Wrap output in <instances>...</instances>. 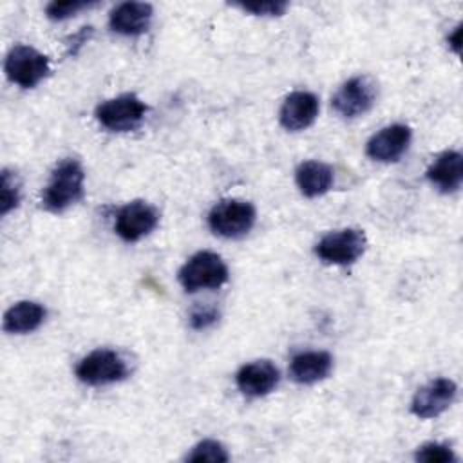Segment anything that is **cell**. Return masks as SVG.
Masks as SVG:
<instances>
[{
    "label": "cell",
    "mask_w": 463,
    "mask_h": 463,
    "mask_svg": "<svg viewBox=\"0 0 463 463\" xmlns=\"http://www.w3.org/2000/svg\"><path fill=\"white\" fill-rule=\"evenodd\" d=\"M228 266L221 255L213 251H197L179 269L177 279L184 291L195 293L201 289L221 288L228 280Z\"/></svg>",
    "instance_id": "cell-3"
},
{
    "label": "cell",
    "mask_w": 463,
    "mask_h": 463,
    "mask_svg": "<svg viewBox=\"0 0 463 463\" xmlns=\"http://www.w3.org/2000/svg\"><path fill=\"white\" fill-rule=\"evenodd\" d=\"M295 181L304 197H318L329 192L335 181V172L322 161H304L295 170Z\"/></svg>",
    "instance_id": "cell-18"
},
{
    "label": "cell",
    "mask_w": 463,
    "mask_h": 463,
    "mask_svg": "<svg viewBox=\"0 0 463 463\" xmlns=\"http://www.w3.org/2000/svg\"><path fill=\"white\" fill-rule=\"evenodd\" d=\"M318 98L307 90H295L286 96L279 110L280 125L289 132H300L311 127L318 116Z\"/></svg>",
    "instance_id": "cell-13"
},
{
    "label": "cell",
    "mask_w": 463,
    "mask_h": 463,
    "mask_svg": "<svg viewBox=\"0 0 463 463\" xmlns=\"http://www.w3.org/2000/svg\"><path fill=\"white\" fill-rule=\"evenodd\" d=\"M92 36V27H83L81 31H78L76 34H72V38H71V42H74V43H71L69 45V54H76L78 52V49L83 45V43H87V40Z\"/></svg>",
    "instance_id": "cell-25"
},
{
    "label": "cell",
    "mask_w": 463,
    "mask_h": 463,
    "mask_svg": "<svg viewBox=\"0 0 463 463\" xmlns=\"http://www.w3.org/2000/svg\"><path fill=\"white\" fill-rule=\"evenodd\" d=\"M367 248V237L358 228H344L326 233L315 246V255L335 266H347L356 262Z\"/></svg>",
    "instance_id": "cell-6"
},
{
    "label": "cell",
    "mask_w": 463,
    "mask_h": 463,
    "mask_svg": "<svg viewBox=\"0 0 463 463\" xmlns=\"http://www.w3.org/2000/svg\"><path fill=\"white\" fill-rule=\"evenodd\" d=\"M221 317V311L217 306H212V304H197L190 309L188 313V322L194 329L201 331V329H208L212 327L213 324H217Z\"/></svg>",
    "instance_id": "cell-23"
},
{
    "label": "cell",
    "mask_w": 463,
    "mask_h": 463,
    "mask_svg": "<svg viewBox=\"0 0 463 463\" xmlns=\"http://www.w3.org/2000/svg\"><path fill=\"white\" fill-rule=\"evenodd\" d=\"M427 179L441 194H452L463 181V156L456 150H445L427 168Z\"/></svg>",
    "instance_id": "cell-16"
},
{
    "label": "cell",
    "mask_w": 463,
    "mask_h": 463,
    "mask_svg": "<svg viewBox=\"0 0 463 463\" xmlns=\"http://www.w3.org/2000/svg\"><path fill=\"white\" fill-rule=\"evenodd\" d=\"M18 204H20V181L14 172H9L7 168H4L2 181H0V213L7 215Z\"/></svg>",
    "instance_id": "cell-20"
},
{
    "label": "cell",
    "mask_w": 463,
    "mask_h": 463,
    "mask_svg": "<svg viewBox=\"0 0 463 463\" xmlns=\"http://www.w3.org/2000/svg\"><path fill=\"white\" fill-rule=\"evenodd\" d=\"M146 110L145 101L127 92L99 103L96 107V119L110 132H130L143 123Z\"/></svg>",
    "instance_id": "cell-7"
},
{
    "label": "cell",
    "mask_w": 463,
    "mask_h": 463,
    "mask_svg": "<svg viewBox=\"0 0 463 463\" xmlns=\"http://www.w3.org/2000/svg\"><path fill=\"white\" fill-rule=\"evenodd\" d=\"M257 212L250 201L222 199L208 213L210 230L224 239H241L255 226Z\"/></svg>",
    "instance_id": "cell-2"
},
{
    "label": "cell",
    "mask_w": 463,
    "mask_h": 463,
    "mask_svg": "<svg viewBox=\"0 0 463 463\" xmlns=\"http://www.w3.org/2000/svg\"><path fill=\"white\" fill-rule=\"evenodd\" d=\"M159 212L143 199H136L121 206L114 219V232L125 242H137L156 230Z\"/></svg>",
    "instance_id": "cell-9"
},
{
    "label": "cell",
    "mask_w": 463,
    "mask_h": 463,
    "mask_svg": "<svg viewBox=\"0 0 463 463\" xmlns=\"http://www.w3.org/2000/svg\"><path fill=\"white\" fill-rule=\"evenodd\" d=\"M96 5V2H85V0H69V2H51L45 7V14L49 20L60 22L65 18L74 16L76 13H80L81 9H89Z\"/></svg>",
    "instance_id": "cell-22"
},
{
    "label": "cell",
    "mask_w": 463,
    "mask_h": 463,
    "mask_svg": "<svg viewBox=\"0 0 463 463\" xmlns=\"http://www.w3.org/2000/svg\"><path fill=\"white\" fill-rule=\"evenodd\" d=\"M459 34H461V29H459V25L454 29V33L447 38V42H449V45L452 47V51L454 52H459Z\"/></svg>",
    "instance_id": "cell-26"
},
{
    "label": "cell",
    "mask_w": 463,
    "mask_h": 463,
    "mask_svg": "<svg viewBox=\"0 0 463 463\" xmlns=\"http://www.w3.org/2000/svg\"><path fill=\"white\" fill-rule=\"evenodd\" d=\"M333 356L327 351H302L289 362V376L300 385H311L329 376Z\"/></svg>",
    "instance_id": "cell-15"
},
{
    "label": "cell",
    "mask_w": 463,
    "mask_h": 463,
    "mask_svg": "<svg viewBox=\"0 0 463 463\" xmlns=\"http://www.w3.org/2000/svg\"><path fill=\"white\" fill-rule=\"evenodd\" d=\"M280 380V371L271 360H253L244 364L237 374L235 383L248 398H260L269 394Z\"/></svg>",
    "instance_id": "cell-12"
},
{
    "label": "cell",
    "mask_w": 463,
    "mask_h": 463,
    "mask_svg": "<svg viewBox=\"0 0 463 463\" xmlns=\"http://www.w3.org/2000/svg\"><path fill=\"white\" fill-rule=\"evenodd\" d=\"M4 71L11 83H16L22 89H34L49 76L51 65L45 54L31 45L20 43L7 52Z\"/></svg>",
    "instance_id": "cell-5"
},
{
    "label": "cell",
    "mask_w": 463,
    "mask_h": 463,
    "mask_svg": "<svg viewBox=\"0 0 463 463\" xmlns=\"http://www.w3.org/2000/svg\"><path fill=\"white\" fill-rule=\"evenodd\" d=\"M154 9L146 2H121L109 14V25L123 36L143 34L152 22Z\"/></svg>",
    "instance_id": "cell-14"
},
{
    "label": "cell",
    "mask_w": 463,
    "mask_h": 463,
    "mask_svg": "<svg viewBox=\"0 0 463 463\" xmlns=\"http://www.w3.org/2000/svg\"><path fill=\"white\" fill-rule=\"evenodd\" d=\"M47 317V309L34 300H20L13 304L2 320V327L11 335H25L36 331Z\"/></svg>",
    "instance_id": "cell-17"
},
{
    "label": "cell",
    "mask_w": 463,
    "mask_h": 463,
    "mask_svg": "<svg viewBox=\"0 0 463 463\" xmlns=\"http://www.w3.org/2000/svg\"><path fill=\"white\" fill-rule=\"evenodd\" d=\"M186 461H210V463H226L230 459V454L226 447L221 441L215 439H203L197 445L192 447L190 454L184 458Z\"/></svg>",
    "instance_id": "cell-19"
},
{
    "label": "cell",
    "mask_w": 463,
    "mask_h": 463,
    "mask_svg": "<svg viewBox=\"0 0 463 463\" xmlns=\"http://www.w3.org/2000/svg\"><path fill=\"white\" fill-rule=\"evenodd\" d=\"M128 376L127 360L114 349H94L76 365V378L92 387L110 385Z\"/></svg>",
    "instance_id": "cell-4"
},
{
    "label": "cell",
    "mask_w": 463,
    "mask_h": 463,
    "mask_svg": "<svg viewBox=\"0 0 463 463\" xmlns=\"http://www.w3.org/2000/svg\"><path fill=\"white\" fill-rule=\"evenodd\" d=\"M235 7L251 13L255 16H282L288 9V2L282 0H268V2H242L233 4Z\"/></svg>",
    "instance_id": "cell-24"
},
{
    "label": "cell",
    "mask_w": 463,
    "mask_h": 463,
    "mask_svg": "<svg viewBox=\"0 0 463 463\" xmlns=\"http://www.w3.org/2000/svg\"><path fill=\"white\" fill-rule=\"evenodd\" d=\"M411 137L412 132L407 125H387L367 141L365 154L378 163H394L407 152Z\"/></svg>",
    "instance_id": "cell-11"
},
{
    "label": "cell",
    "mask_w": 463,
    "mask_h": 463,
    "mask_svg": "<svg viewBox=\"0 0 463 463\" xmlns=\"http://www.w3.org/2000/svg\"><path fill=\"white\" fill-rule=\"evenodd\" d=\"M456 392L458 385L450 378H434L414 392L411 412L421 420L436 418L452 405Z\"/></svg>",
    "instance_id": "cell-10"
},
{
    "label": "cell",
    "mask_w": 463,
    "mask_h": 463,
    "mask_svg": "<svg viewBox=\"0 0 463 463\" xmlns=\"http://www.w3.org/2000/svg\"><path fill=\"white\" fill-rule=\"evenodd\" d=\"M85 172L78 159L65 157L52 168L42 190V206L51 213H61L83 197Z\"/></svg>",
    "instance_id": "cell-1"
},
{
    "label": "cell",
    "mask_w": 463,
    "mask_h": 463,
    "mask_svg": "<svg viewBox=\"0 0 463 463\" xmlns=\"http://www.w3.org/2000/svg\"><path fill=\"white\" fill-rule=\"evenodd\" d=\"M414 459L423 461V463H452V461H456V454L445 443L429 441V443H423L421 447H418Z\"/></svg>",
    "instance_id": "cell-21"
},
{
    "label": "cell",
    "mask_w": 463,
    "mask_h": 463,
    "mask_svg": "<svg viewBox=\"0 0 463 463\" xmlns=\"http://www.w3.org/2000/svg\"><path fill=\"white\" fill-rule=\"evenodd\" d=\"M376 98V81L367 74H360L342 83V87L335 92L331 99V107L342 118H358L373 109Z\"/></svg>",
    "instance_id": "cell-8"
}]
</instances>
